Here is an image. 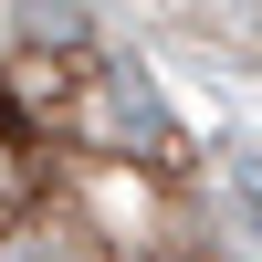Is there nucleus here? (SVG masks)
I'll use <instances>...</instances> for the list:
<instances>
[{
  "label": "nucleus",
  "instance_id": "f257e3e1",
  "mask_svg": "<svg viewBox=\"0 0 262 262\" xmlns=\"http://www.w3.org/2000/svg\"><path fill=\"white\" fill-rule=\"evenodd\" d=\"M126 11L179 32V42H210L231 63H262V0H126Z\"/></svg>",
  "mask_w": 262,
  "mask_h": 262
}]
</instances>
